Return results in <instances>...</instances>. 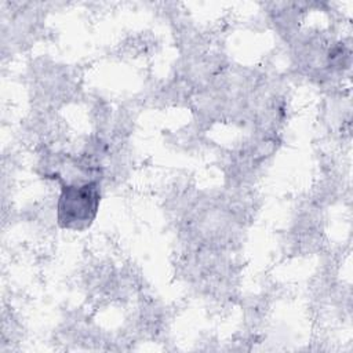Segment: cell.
Returning a JSON list of instances; mask_svg holds the SVG:
<instances>
[{
  "mask_svg": "<svg viewBox=\"0 0 353 353\" xmlns=\"http://www.w3.org/2000/svg\"><path fill=\"white\" fill-rule=\"evenodd\" d=\"M101 200L97 179L63 182L58 199V222L65 229L83 230L95 219Z\"/></svg>",
  "mask_w": 353,
  "mask_h": 353,
  "instance_id": "cell-1",
  "label": "cell"
}]
</instances>
